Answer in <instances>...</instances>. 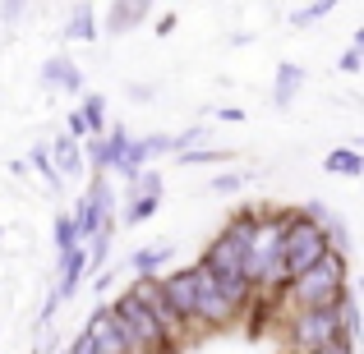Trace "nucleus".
<instances>
[{
    "label": "nucleus",
    "mask_w": 364,
    "mask_h": 354,
    "mask_svg": "<svg viewBox=\"0 0 364 354\" xmlns=\"http://www.w3.org/2000/svg\"><path fill=\"white\" fill-rule=\"evenodd\" d=\"M74 248H83L79 226H74L70 212H60V216H55V253H74Z\"/></svg>",
    "instance_id": "a211bd4d"
},
{
    "label": "nucleus",
    "mask_w": 364,
    "mask_h": 354,
    "mask_svg": "<svg viewBox=\"0 0 364 354\" xmlns=\"http://www.w3.org/2000/svg\"><path fill=\"white\" fill-rule=\"evenodd\" d=\"M328 253H332V248H328L323 226L309 221L300 207H291V221H286V235H282V272H286V281L304 276L318 258H328Z\"/></svg>",
    "instance_id": "7ed1b4c3"
},
{
    "label": "nucleus",
    "mask_w": 364,
    "mask_h": 354,
    "mask_svg": "<svg viewBox=\"0 0 364 354\" xmlns=\"http://www.w3.org/2000/svg\"><path fill=\"white\" fill-rule=\"evenodd\" d=\"M337 65H341V74H360V65H364V60H360V51H355V46H350V51L341 55Z\"/></svg>",
    "instance_id": "393cba45"
},
{
    "label": "nucleus",
    "mask_w": 364,
    "mask_h": 354,
    "mask_svg": "<svg viewBox=\"0 0 364 354\" xmlns=\"http://www.w3.org/2000/svg\"><path fill=\"white\" fill-rule=\"evenodd\" d=\"M249 179H254V170H226V175H217L208 189H213V194H235V189H245Z\"/></svg>",
    "instance_id": "5701e85b"
},
{
    "label": "nucleus",
    "mask_w": 364,
    "mask_h": 354,
    "mask_svg": "<svg viewBox=\"0 0 364 354\" xmlns=\"http://www.w3.org/2000/svg\"><path fill=\"white\" fill-rule=\"evenodd\" d=\"M304 354H355L350 345H341V341H332V345H318V350H304Z\"/></svg>",
    "instance_id": "bb28decb"
},
{
    "label": "nucleus",
    "mask_w": 364,
    "mask_h": 354,
    "mask_svg": "<svg viewBox=\"0 0 364 354\" xmlns=\"http://www.w3.org/2000/svg\"><path fill=\"white\" fill-rule=\"evenodd\" d=\"M323 170H332V175H364L360 148H332L328 157H323Z\"/></svg>",
    "instance_id": "f3484780"
},
{
    "label": "nucleus",
    "mask_w": 364,
    "mask_h": 354,
    "mask_svg": "<svg viewBox=\"0 0 364 354\" xmlns=\"http://www.w3.org/2000/svg\"><path fill=\"white\" fill-rule=\"evenodd\" d=\"M161 152H171V133H143V138H129V148H124V157L116 161V170L124 179H139V170L148 166L152 157H161Z\"/></svg>",
    "instance_id": "0eeeda50"
},
{
    "label": "nucleus",
    "mask_w": 364,
    "mask_h": 354,
    "mask_svg": "<svg viewBox=\"0 0 364 354\" xmlns=\"http://www.w3.org/2000/svg\"><path fill=\"white\" fill-rule=\"evenodd\" d=\"M46 152H51V166H55V175H60V179L65 175H83V148L74 138H65V133H60Z\"/></svg>",
    "instance_id": "ddd939ff"
},
{
    "label": "nucleus",
    "mask_w": 364,
    "mask_h": 354,
    "mask_svg": "<svg viewBox=\"0 0 364 354\" xmlns=\"http://www.w3.org/2000/svg\"><path fill=\"white\" fill-rule=\"evenodd\" d=\"M328 14H332V0H314V5L291 9V28H309V23H318V18H328Z\"/></svg>",
    "instance_id": "aec40b11"
},
{
    "label": "nucleus",
    "mask_w": 364,
    "mask_h": 354,
    "mask_svg": "<svg viewBox=\"0 0 364 354\" xmlns=\"http://www.w3.org/2000/svg\"><path fill=\"white\" fill-rule=\"evenodd\" d=\"M166 258H171V239H157V244L139 248V253L129 258V267H134V272H139V276H157Z\"/></svg>",
    "instance_id": "2eb2a0df"
},
{
    "label": "nucleus",
    "mask_w": 364,
    "mask_h": 354,
    "mask_svg": "<svg viewBox=\"0 0 364 354\" xmlns=\"http://www.w3.org/2000/svg\"><path fill=\"white\" fill-rule=\"evenodd\" d=\"M300 88H304V70H300V65H291V60H286V65H277L272 106H277V111H286V106L295 101V92H300Z\"/></svg>",
    "instance_id": "f8f14e48"
},
{
    "label": "nucleus",
    "mask_w": 364,
    "mask_h": 354,
    "mask_svg": "<svg viewBox=\"0 0 364 354\" xmlns=\"http://www.w3.org/2000/svg\"><path fill=\"white\" fill-rule=\"evenodd\" d=\"M185 276H189V285H194V322H198V331H222V327H231V322L240 318V313L222 299V290H217L213 272H208L203 262L185 267Z\"/></svg>",
    "instance_id": "20e7f679"
},
{
    "label": "nucleus",
    "mask_w": 364,
    "mask_h": 354,
    "mask_svg": "<svg viewBox=\"0 0 364 354\" xmlns=\"http://www.w3.org/2000/svg\"><path fill=\"white\" fill-rule=\"evenodd\" d=\"M203 143H208V129H203V124H194V129H185V133H176V138H171V152H176V157H185V152L203 148Z\"/></svg>",
    "instance_id": "412c9836"
},
{
    "label": "nucleus",
    "mask_w": 364,
    "mask_h": 354,
    "mask_svg": "<svg viewBox=\"0 0 364 354\" xmlns=\"http://www.w3.org/2000/svg\"><path fill=\"white\" fill-rule=\"evenodd\" d=\"M65 138H74V143H83V138H88V124H83V116H79V106L70 111V133H65Z\"/></svg>",
    "instance_id": "b1692460"
},
{
    "label": "nucleus",
    "mask_w": 364,
    "mask_h": 354,
    "mask_svg": "<svg viewBox=\"0 0 364 354\" xmlns=\"http://www.w3.org/2000/svg\"><path fill=\"white\" fill-rule=\"evenodd\" d=\"M65 37H70V42H92V37H97V14H92L88 5H74L70 14H65Z\"/></svg>",
    "instance_id": "4468645a"
},
{
    "label": "nucleus",
    "mask_w": 364,
    "mask_h": 354,
    "mask_svg": "<svg viewBox=\"0 0 364 354\" xmlns=\"http://www.w3.org/2000/svg\"><path fill=\"white\" fill-rule=\"evenodd\" d=\"M148 14H152L148 0H120V5L107 9V23H102V28H107V37H124L129 28H139ZM102 28H97V33H102Z\"/></svg>",
    "instance_id": "1a4fd4ad"
},
{
    "label": "nucleus",
    "mask_w": 364,
    "mask_h": 354,
    "mask_svg": "<svg viewBox=\"0 0 364 354\" xmlns=\"http://www.w3.org/2000/svg\"><path fill=\"white\" fill-rule=\"evenodd\" d=\"M176 23H180V18H176V14H166V18L157 23V37H171V33H176Z\"/></svg>",
    "instance_id": "cd10ccee"
},
{
    "label": "nucleus",
    "mask_w": 364,
    "mask_h": 354,
    "mask_svg": "<svg viewBox=\"0 0 364 354\" xmlns=\"http://www.w3.org/2000/svg\"><path fill=\"white\" fill-rule=\"evenodd\" d=\"M107 309H111V322H116V331H120V341H124V350H129V354H176V350H171V341L161 336V327L152 322V313L143 309L129 290L116 294Z\"/></svg>",
    "instance_id": "f03ea898"
},
{
    "label": "nucleus",
    "mask_w": 364,
    "mask_h": 354,
    "mask_svg": "<svg viewBox=\"0 0 364 354\" xmlns=\"http://www.w3.org/2000/svg\"><path fill=\"white\" fill-rule=\"evenodd\" d=\"M83 336L92 341V350H97V354H129V350H124V341H120V331H116V322H111V309H107V304H97V309H92Z\"/></svg>",
    "instance_id": "6e6552de"
},
{
    "label": "nucleus",
    "mask_w": 364,
    "mask_h": 354,
    "mask_svg": "<svg viewBox=\"0 0 364 354\" xmlns=\"http://www.w3.org/2000/svg\"><path fill=\"white\" fill-rule=\"evenodd\" d=\"M33 166H37V175L46 179V189H51V194H60V184H65V179L55 175V166H51V152H46V148H33Z\"/></svg>",
    "instance_id": "4be33fe9"
},
{
    "label": "nucleus",
    "mask_w": 364,
    "mask_h": 354,
    "mask_svg": "<svg viewBox=\"0 0 364 354\" xmlns=\"http://www.w3.org/2000/svg\"><path fill=\"white\" fill-rule=\"evenodd\" d=\"M124 92H129L134 101H152V88H148V83H129V88H124Z\"/></svg>",
    "instance_id": "a878e982"
},
{
    "label": "nucleus",
    "mask_w": 364,
    "mask_h": 354,
    "mask_svg": "<svg viewBox=\"0 0 364 354\" xmlns=\"http://www.w3.org/2000/svg\"><path fill=\"white\" fill-rule=\"evenodd\" d=\"M0 14H5V18H23L28 9H23V5H0Z\"/></svg>",
    "instance_id": "c85d7f7f"
},
{
    "label": "nucleus",
    "mask_w": 364,
    "mask_h": 354,
    "mask_svg": "<svg viewBox=\"0 0 364 354\" xmlns=\"http://www.w3.org/2000/svg\"><path fill=\"white\" fill-rule=\"evenodd\" d=\"M332 341H341V327H337V313H332V309L291 313V322H286V345H291L295 354L332 345ZM341 345H346V341H341Z\"/></svg>",
    "instance_id": "39448f33"
},
{
    "label": "nucleus",
    "mask_w": 364,
    "mask_h": 354,
    "mask_svg": "<svg viewBox=\"0 0 364 354\" xmlns=\"http://www.w3.org/2000/svg\"><path fill=\"white\" fill-rule=\"evenodd\" d=\"M346 290H350V262L341 253H328V258H318L304 276L286 281L277 299H282L291 313H309V309H332Z\"/></svg>",
    "instance_id": "f257e3e1"
},
{
    "label": "nucleus",
    "mask_w": 364,
    "mask_h": 354,
    "mask_svg": "<svg viewBox=\"0 0 364 354\" xmlns=\"http://www.w3.org/2000/svg\"><path fill=\"white\" fill-rule=\"evenodd\" d=\"M79 116L88 124V138H102V133H107V97H102V92H83Z\"/></svg>",
    "instance_id": "dca6fc26"
},
{
    "label": "nucleus",
    "mask_w": 364,
    "mask_h": 354,
    "mask_svg": "<svg viewBox=\"0 0 364 354\" xmlns=\"http://www.w3.org/2000/svg\"><path fill=\"white\" fill-rule=\"evenodd\" d=\"M157 290H161V299H166V309L180 318V327H185V331H198V322H194V285H189L185 267H180V272L157 276Z\"/></svg>",
    "instance_id": "423d86ee"
},
{
    "label": "nucleus",
    "mask_w": 364,
    "mask_h": 354,
    "mask_svg": "<svg viewBox=\"0 0 364 354\" xmlns=\"http://www.w3.org/2000/svg\"><path fill=\"white\" fill-rule=\"evenodd\" d=\"M42 83H46V88L70 92V97H79V92H83V70L74 60H65V55H51V60L42 65Z\"/></svg>",
    "instance_id": "9b49d317"
},
{
    "label": "nucleus",
    "mask_w": 364,
    "mask_h": 354,
    "mask_svg": "<svg viewBox=\"0 0 364 354\" xmlns=\"http://www.w3.org/2000/svg\"><path fill=\"white\" fill-rule=\"evenodd\" d=\"M83 272H88V258H83V248H74V253H60V272H55V294L51 299H74L83 285Z\"/></svg>",
    "instance_id": "9d476101"
},
{
    "label": "nucleus",
    "mask_w": 364,
    "mask_h": 354,
    "mask_svg": "<svg viewBox=\"0 0 364 354\" xmlns=\"http://www.w3.org/2000/svg\"><path fill=\"white\" fill-rule=\"evenodd\" d=\"M157 207H161V198H139V194H134V198H129V207L120 212V221H124V226H143L152 212H157Z\"/></svg>",
    "instance_id": "6ab92c4d"
}]
</instances>
